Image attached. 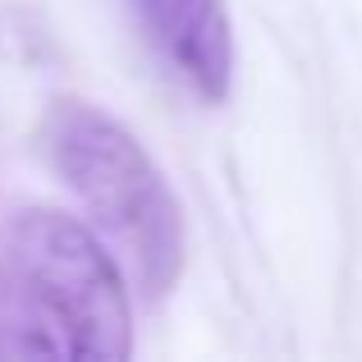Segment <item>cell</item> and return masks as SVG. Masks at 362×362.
Instances as JSON below:
<instances>
[{
	"label": "cell",
	"instance_id": "1",
	"mask_svg": "<svg viewBox=\"0 0 362 362\" xmlns=\"http://www.w3.org/2000/svg\"><path fill=\"white\" fill-rule=\"evenodd\" d=\"M133 284L110 247L51 206L9 221L0 247V358H129Z\"/></svg>",
	"mask_w": 362,
	"mask_h": 362
},
{
	"label": "cell",
	"instance_id": "2",
	"mask_svg": "<svg viewBox=\"0 0 362 362\" xmlns=\"http://www.w3.org/2000/svg\"><path fill=\"white\" fill-rule=\"evenodd\" d=\"M42 142L133 293L165 298L184 275V211L147 147L88 101H55Z\"/></svg>",
	"mask_w": 362,
	"mask_h": 362
},
{
	"label": "cell",
	"instance_id": "3",
	"mask_svg": "<svg viewBox=\"0 0 362 362\" xmlns=\"http://www.w3.org/2000/svg\"><path fill=\"white\" fill-rule=\"evenodd\" d=\"M147 42L202 101L234 88V28L225 0H129Z\"/></svg>",
	"mask_w": 362,
	"mask_h": 362
}]
</instances>
